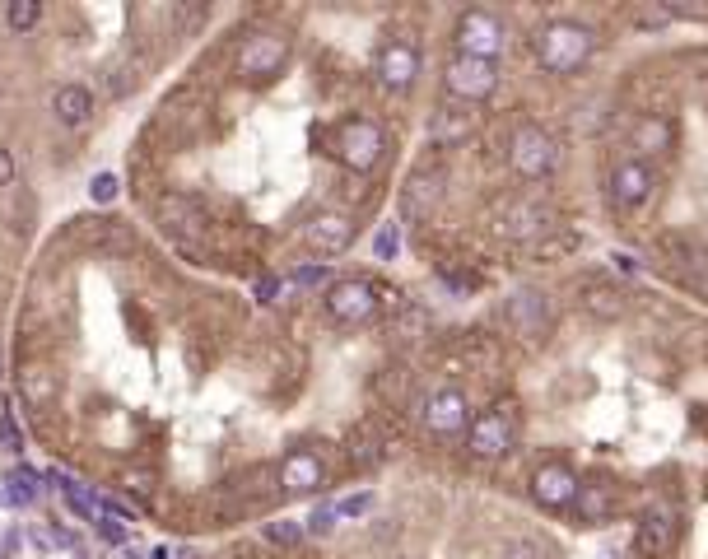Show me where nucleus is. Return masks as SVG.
<instances>
[{
    "instance_id": "11",
    "label": "nucleus",
    "mask_w": 708,
    "mask_h": 559,
    "mask_svg": "<svg viewBox=\"0 0 708 559\" xmlns=\"http://www.w3.org/2000/svg\"><path fill=\"white\" fill-rule=\"evenodd\" d=\"M424 424H429V434L434 438H457L471 429V406H466V396L457 387H443L424 401Z\"/></svg>"
},
{
    "instance_id": "34",
    "label": "nucleus",
    "mask_w": 708,
    "mask_h": 559,
    "mask_svg": "<svg viewBox=\"0 0 708 559\" xmlns=\"http://www.w3.org/2000/svg\"><path fill=\"white\" fill-rule=\"evenodd\" d=\"M94 532L108 541V546H126V522L122 518H98L94 522Z\"/></svg>"
},
{
    "instance_id": "31",
    "label": "nucleus",
    "mask_w": 708,
    "mask_h": 559,
    "mask_svg": "<svg viewBox=\"0 0 708 559\" xmlns=\"http://www.w3.org/2000/svg\"><path fill=\"white\" fill-rule=\"evenodd\" d=\"M117 191H122L117 173H98V178L89 182V201H94V205H112V201H117Z\"/></svg>"
},
{
    "instance_id": "30",
    "label": "nucleus",
    "mask_w": 708,
    "mask_h": 559,
    "mask_svg": "<svg viewBox=\"0 0 708 559\" xmlns=\"http://www.w3.org/2000/svg\"><path fill=\"white\" fill-rule=\"evenodd\" d=\"M629 19H634L639 28H667L671 19H676V10H667V5H639Z\"/></svg>"
},
{
    "instance_id": "8",
    "label": "nucleus",
    "mask_w": 708,
    "mask_h": 559,
    "mask_svg": "<svg viewBox=\"0 0 708 559\" xmlns=\"http://www.w3.org/2000/svg\"><path fill=\"white\" fill-rule=\"evenodd\" d=\"M378 289L368 285V280H336L327 289V313L341 322V327H359L368 317L378 313Z\"/></svg>"
},
{
    "instance_id": "4",
    "label": "nucleus",
    "mask_w": 708,
    "mask_h": 559,
    "mask_svg": "<svg viewBox=\"0 0 708 559\" xmlns=\"http://www.w3.org/2000/svg\"><path fill=\"white\" fill-rule=\"evenodd\" d=\"M289 61V38L285 33H275V28H257L252 38H243L238 47V75L252 84H266L275 80Z\"/></svg>"
},
{
    "instance_id": "15",
    "label": "nucleus",
    "mask_w": 708,
    "mask_h": 559,
    "mask_svg": "<svg viewBox=\"0 0 708 559\" xmlns=\"http://www.w3.org/2000/svg\"><path fill=\"white\" fill-rule=\"evenodd\" d=\"M578 485H583V480L573 476L569 466H559V462L541 466V471L531 476V494H536V504H545V508H573Z\"/></svg>"
},
{
    "instance_id": "20",
    "label": "nucleus",
    "mask_w": 708,
    "mask_h": 559,
    "mask_svg": "<svg viewBox=\"0 0 708 559\" xmlns=\"http://www.w3.org/2000/svg\"><path fill=\"white\" fill-rule=\"evenodd\" d=\"M499 229H504L508 238H536L541 229H550V215L531 201H513L504 215H499Z\"/></svg>"
},
{
    "instance_id": "42",
    "label": "nucleus",
    "mask_w": 708,
    "mask_h": 559,
    "mask_svg": "<svg viewBox=\"0 0 708 559\" xmlns=\"http://www.w3.org/2000/svg\"><path fill=\"white\" fill-rule=\"evenodd\" d=\"M0 559H5V546H0Z\"/></svg>"
},
{
    "instance_id": "1",
    "label": "nucleus",
    "mask_w": 708,
    "mask_h": 559,
    "mask_svg": "<svg viewBox=\"0 0 708 559\" xmlns=\"http://www.w3.org/2000/svg\"><path fill=\"white\" fill-rule=\"evenodd\" d=\"M382 150H387V131H382L373 117H345V122L331 131V154H336L350 173H373V168L382 164Z\"/></svg>"
},
{
    "instance_id": "24",
    "label": "nucleus",
    "mask_w": 708,
    "mask_h": 559,
    "mask_svg": "<svg viewBox=\"0 0 708 559\" xmlns=\"http://www.w3.org/2000/svg\"><path fill=\"white\" fill-rule=\"evenodd\" d=\"M438 196H443V178L438 173H415L406 187V210L410 215H429L438 205Z\"/></svg>"
},
{
    "instance_id": "3",
    "label": "nucleus",
    "mask_w": 708,
    "mask_h": 559,
    "mask_svg": "<svg viewBox=\"0 0 708 559\" xmlns=\"http://www.w3.org/2000/svg\"><path fill=\"white\" fill-rule=\"evenodd\" d=\"M555 164H559L555 140L545 136L536 122H522L518 131H513V140H508V168H513L522 182H545L555 173Z\"/></svg>"
},
{
    "instance_id": "13",
    "label": "nucleus",
    "mask_w": 708,
    "mask_h": 559,
    "mask_svg": "<svg viewBox=\"0 0 708 559\" xmlns=\"http://www.w3.org/2000/svg\"><path fill=\"white\" fill-rule=\"evenodd\" d=\"M420 75V52H415V42L406 38H387L378 47V80L387 89H410Z\"/></svg>"
},
{
    "instance_id": "33",
    "label": "nucleus",
    "mask_w": 708,
    "mask_h": 559,
    "mask_svg": "<svg viewBox=\"0 0 708 559\" xmlns=\"http://www.w3.org/2000/svg\"><path fill=\"white\" fill-rule=\"evenodd\" d=\"M350 443H354V448H350V457H354V462H359V466H373V462H378V457H382V448H378V443H373V438H368V434H354Z\"/></svg>"
},
{
    "instance_id": "5",
    "label": "nucleus",
    "mask_w": 708,
    "mask_h": 559,
    "mask_svg": "<svg viewBox=\"0 0 708 559\" xmlns=\"http://www.w3.org/2000/svg\"><path fill=\"white\" fill-rule=\"evenodd\" d=\"M443 89L462 103H485L499 89V61H476V56H452L443 66Z\"/></svg>"
},
{
    "instance_id": "39",
    "label": "nucleus",
    "mask_w": 708,
    "mask_h": 559,
    "mask_svg": "<svg viewBox=\"0 0 708 559\" xmlns=\"http://www.w3.org/2000/svg\"><path fill=\"white\" fill-rule=\"evenodd\" d=\"M275 294H280V280H275V275H261V280H257V303H275Z\"/></svg>"
},
{
    "instance_id": "19",
    "label": "nucleus",
    "mask_w": 708,
    "mask_h": 559,
    "mask_svg": "<svg viewBox=\"0 0 708 559\" xmlns=\"http://www.w3.org/2000/svg\"><path fill=\"white\" fill-rule=\"evenodd\" d=\"M52 117L61 126H70V131H80V126H89V117H94V94H89L84 84H61L52 94Z\"/></svg>"
},
{
    "instance_id": "38",
    "label": "nucleus",
    "mask_w": 708,
    "mask_h": 559,
    "mask_svg": "<svg viewBox=\"0 0 708 559\" xmlns=\"http://www.w3.org/2000/svg\"><path fill=\"white\" fill-rule=\"evenodd\" d=\"M504 559H541V550L531 546V541H508V546H504Z\"/></svg>"
},
{
    "instance_id": "32",
    "label": "nucleus",
    "mask_w": 708,
    "mask_h": 559,
    "mask_svg": "<svg viewBox=\"0 0 708 559\" xmlns=\"http://www.w3.org/2000/svg\"><path fill=\"white\" fill-rule=\"evenodd\" d=\"M396 247H401V233H396V224H382L378 238H373V252H378V261H392Z\"/></svg>"
},
{
    "instance_id": "22",
    "label": "nucleus",
    "mask_w": 708,
    "mask_h": 559,
    "mask_svg": "<svg viewBox=\"0 0 708 559\" xmlns=\"http://www.w3.org/2000/svg\"><path fill=\"white\" fill-rule=\"evenodd\" d=\"M19 396H24L33 410H47L56 401V373L42 369V364H28V369L19 373Z\"/></svg>"
},
{
    "instance_id": "25",
    "label": "nucleus",
    "mask_w": 708,
    "mask_h": 559,
    "mask_svg": "<svg viewBox=\"0 0 708 559\" xmlns=\"http://www.w3.org/2000/svg\"><path fill=\"white\" fill-rule=\"evenodd\" d=\"M583 303H587V313H597V317H620V313H625V294H620L615 285H606V280H587Z\"/></svg>"
},
{
    "instance_id": "17",
    "label": "nucleus",
    "mask_w": 708,
    "mask_h": 559,
    "mask_svg": "<svg viewBox=\"0 0 708 559\" xmlns=\"http://www.w3.org/2000/svg\"><path fill=\"white\" fill-rule=\"evenodd\" d=\"M322 480H327V466L308 448H294L285 462H280V485H285L289 494H313V490H322Z\"/></svg>"
},
{
    "instance_id": "41",
    "label": "nucleus",
    "mask_w": 708,
    "mask_h": 559,
    "mask_svg": "<svg viewBox=\"0 0 708 559\" xmlns=\"http://www.w3.org/2000/svg\"><path fill=\"white\" fill-rule=\"evenodd\" d=\"M0 373H5V355H0Z\"/></svg>"
},
{
    "instance_id": "40",
    "label": "nucleus",
    "mask_w": 708,
    "mask_h": 559,
    "mask_svg": "<svg viewBox=\"0 0 708 559\" xmlns=\"http://www.w3.org/2000/svg\"><path fill=\"white\" fill-rule=\"evenodd\" d=\"M14 182V159H10V150H0V187H10Z\"/></svg>"
},
{
    "instance_id": "18",
    "label": "nucleus",
    "mask_w": 708,
    "mask_h": 559,
    "mask_svg": "<svg viewBox=\"0 0 708 559\" xmlns=\"http://www.w3.org/2000/svg\"><path fill=\"white\" fill-rule=\"evenodd\" d=\"M662 252H667L671 261V271L681 275L685 285H695L708 294V247H695V243H685V238H676V243H662Z\"/></svg>"
},
{
    "instance_id": "36",
    "label": "nucleus",
    "mask_w": 708,
    "mask_h": 559,
    "mask_svg": "<svg viewBox=\"0 0 708 559\" xmlns=\"http://www.w3.org/2000/svg\"><path fill=\"white\" fill-rule=\"evenodd\" d=\"M368 508H373V494H350V499H341V504H336V513H341V518H364Z\"/></svg>"
},
{
    "instance_id": "27",
    "label": "nucleus",
    "mask_w": 708,
    "mask_h": 559,
    "mask_svg": "<svg viewBox=\"0 0 708 559\" xmlns=\"http://www.w3.org/2000/svg\"><path fill=\"white\" fill-rule=\"evenodd\" d=\"M38 19H42V5H38V0H10V5H5V24H10L14 33H28V28H38Z\"/></svg>"
},
{
    "instance_id": "29",
    "label": "nucleus",
    "mask_w": 708,
    "mask_h": 559,
    "mask_svg": "<svg viewBox=\"0 0 708 559\" xmlns=\"http://www.w3.org/2000/svg\"><path fill=\"white\" fill-rule=\"evenodd\" d=\"M336 518H341V513H336V504H322V508H313V513H308V522H303V532H308V536H331Z\"/></svg>"
},
{
    "instance_id": "9",
    "label": "nucleus",
    "mask_w": 708,
    "mask_h": 559,
    "mask_svg": "<svg viewBox=\"0 0 708 559\" xmlns=\"http://www.w3.org/2000/svg\"><path fill=\"white\" fill-rule=\"evenodd\" d=\"M508 331L522 336V341H545L550 336V303H545L541 289H518L504 308Z\"/></svg>"
},
{
    "instance_id": "2",
    "label": "nucleus",
    "mask_w": 708,
    "mask_h": 559,
    "mask_svg": "<svg viewBox=\"0 0 708 559\" xmlns=\"http://www.w3.org/2000/svg\"><path fill=\"white\" fill-rule=\"evenodd\" d=\"M597 38H592V28L587 24H573V19H559L541 33V66L550 75H573V70L587 66V56H592Z\"/></svg>"
},
{
    "instance_id": "10",
    "label": "nucleus",
    "mask_w": 708,
    "mask_h": 559,
    "mask_svg": "<svg viewBox=\"0 0 708 559\" xmlns=\"http://www.w3.org/2000/svg\"><path fill=\"white\" fill-rule=\"evenodd\" d=\"M676 546V513L667 504H653L634 527V559H667Z\"/></svg>"
},
{
    "instance_id": "16",
    "label": "nucleus",
    "mask_w": 708,
    "mask_h": 559,
    "mask_svg": "<svg viewBox=\"0 0 708 559\" xmlns=\"http://www.w3.org/2000/svg\"><path fill=\"white\" fill-rule=\"evenodd\" d=\"M303 243L313 247V252H322V257H336V252H345V247L354 243V219L327 210V215H317L313 224L303 229Z\"/></svg>"
},
{
    "instance_id": "23",
    "label": "nucleus",
    "mask_w": 708,
    "mask_h": 559,
    "mask_svg": "<svg viewBox=\"0 0 708 559\" xmlns=\"http://www.w3.org/2000/svg\"><path fill=\"white\" fill-rule=\"evenodd\" d=\"M38 494H42V476L33 466H14L10 476H5V504L28 508V504H38Z\"/></svg>"
},
{
    "instance_id": "7",
    "label": "nucleus",
    "mask_w": 708,
    "mask_h": 559,
    "mask_svg": "<svg viewBox=\"0 0 708 559\" xmlns=\"http://www.w3.org/2000/svg\"><path fill=\"white\" fill-rule=\"evenodd\" d=\"M466 448H471V457H480V462L508 457V452H513V410L508 406L480 410L476 420H471V429H466Z\"/></svg>"
},
{
    "instance_id": "35",
    "label": "nucleus",
    "mask_w": 708,
    "mask_h": 559,
    "mask_svg": "<svg viewBox=\"0 0 708 559\" xmlns=\"http://www.w3.org/2000/svg\"><path fill=\"white\" fill-rule=\"evenodd\" d=\"M289 280H294V285H303V289H317V285H327V280H331V271H327V266H299Z\"/></svg>"
},
{
    "instance_id": "28",
    "label": "nucleus",
    "mask_w": 708,
    "mask_h": 559,
    "mask_svg": "<svg viewBox=\"0 0 708 559\" xmlns=\"http://www.w3.org/2000/svg\"><path fill=\"white\" fill-rule=\"evenodd\" d=\"M261 532H266V541H271V546H299L303 536H308L299 518H275V522H266Z\"/></svg>"
},
{
    "instance_id": "12",
    "label": "nucleus",
    "mask_w": 708,
    "mask_h": 559,
    "mask_svg": "<svg viewBox=\"0 0 708 559\" xmlns=\"http://www.w3.org/2000/svg\"><path fill=\"white\" fill-rule=\"evenodd\" d=\"M154 219H159V229L168 233V238H201L205 233V210L191 196H182V191H168V196H159L154 201Z\"/></svg>"
},
{
    "instance_id": "43",
    "label": "nucleus",
    "mask_w": 708,
    "mask_h": 559,
    "mask_svg": "<svg viewBox=\"0 0 708 559\" xmlns=\"http://www.w3.org/2000/svg\"><path fill=\"white\" fill-rule=\"evenodd\" d=\"M126 559H140V555H126Z\"/></svg>"
},
{
    "instance_id": "21",
    "label": "nucleus",
    "mask_w": 708,
    "mask_h": 559,
    "mask_svg": "<svg viewBox=\"0 0 708 559\" xmlns=\"http://www.w3.org/2000/svg\"><path fill=\"white\" fill-rule=\"evenodd\" d=\"M671 140H676V126H671L667 117H657V112L634 122V150L639 154H667Z\"/></svg>"
},
{
    "instance_id": "14",
    "label": "nucleus",
    "mask_w": 708,
    "mask_h": 559,
    "mask_svg": "<svg viewBox=\"0 0 708 559\" xmlns=\"http://www.w3.org/2000/svg\"><path fill=\"white\" fill-rule=\"evenodd\" d=\"M648 196H653V168L643 159H620L611 173V201L620 210H639L648 205Z\"/></svg>"
},
{
    "instance_id": "6",
    "label": "nucleus",
    "mask_w": 708,
    "mask_h": 559,
    "mask_svg": "<svg viewBox=\"0 0 708 559\" xmlns=\"http://www.w3.org/2000/svg\"><path fill=\"white\" fill-rule=\"evenodd\" d=\"M457 56H476V61H499L504 52V24H499V14L490 10H466L457 19Z\"/></svg>"
},
{
    "instance_id": "37",
    "label": "nucleus",
    "mask_w": 708,
    "mask_h": 559,
    "mask_svg": "<svg viewBox=\"0 0 708 559\" xmlns=\"http://www.w3.org/2000/svg\"><path fill=\"white\" fill-rule=\"evenodd\" d=\"M0 452H19V424L10 410H0Z\"/></svg>"
},
{
    "instance_id": "26",
    "label": "nucleus",
    "mask_w": 708,
    "mask_h": 559,
    "mask_svg": "<svg viewBox=\"0 0 708 559\" xmlns=\"http://www.w3.org/2000/svg\"><path fill=\"white\" fill-rule=\"evenodd\" d=\"M573 508H578V518H583V522H601L606 513H611V494H606V485H601V480H583V485H578V499H573Z\"/></svg>"
}]
</instances>
